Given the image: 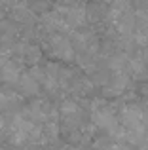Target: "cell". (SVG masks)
Instances as JSON below:
<instances>
[{
  "instance_id": "1",
  "label": "cell",
  "mask_w": 148,
  "mask_h": 150,
  "mask_svg": "<svg viewBox=\"0 0 148 150\" xmlns=\"http://www.w3.org/2000/svg\"><path fill=\"white\" fill-rule=\"evenodd\" d=\"M91 122L97 125L99 129L106 131L110 137H116V139H122V125L118 122V116L114 114V110L106 105V103H99L97 101L91 108Z\"/></svg>"
},
{
  "instance_id": "9",
  "label": "cell",
  "mask_w": 148,
  "mask_h": 150,
  "mask_svg": "<svg viewBox=\"0 0 148 150\" xmlns=\"http://www.w3.org/2000/svg\"><path fill=\"white\" fill-rule=\"evenodd\" d=\"M139 150H148V131H146V135H144V141H142V144L139 146Z\"/></svg>"
},
{
  "instance_id": "8",
  "label": "cell",
  "mask_w": 148,
  "mask_h": 150,
  "mask_svg": "<svg viewBox=\"0 0 148 150\" xmlns=\"http://www.w3.org/2000/svg\"><path fill=\"white\" fill-rule=\"evenodd\" d=\"M139 57H141V61L144 63V67H146V70H148V48H146V50H142V53L139 55Z\"/></svg>"
},
{
  "instance_id": "4",
  "label": "cell",
  "mask_w": 148,
  "mask_h": 150,
  "mask_svg": "<svg viewBox=\"0 0 148 150\" xmlns=\"http://www.w3.org/2000/svg\"><path fill=\"white\" fill-rule=\"evenodd\" d=\"M127 86H129V74L127 72L110 74L108 82L104 84V91H106V95H120L127 89Z\"/></svg>"
},
{
  "instance_id": "6",
  "label": "cell",
  "mask_w": 148,
  "mask_h": 150,
  "mask_svg": "<svg viewBox=\"0 0 148 150\" xmlns=\"http://www.w3.org/2000/svg\"><path fill=\"white\" fill-rule=\"evenodd\" d=\"M17 86H19V91H21L23 95H36L38 89H40L38 82L34 80L32 76H29V72H25V74H21V76H19Z\"/></svg>"
},
{
  "instance_id": "7",
  "label": "cell",
  "mask_w": 148,
  "mask_h": 150,
  "mask_svg": "<svg viewBox=\"0 0 148 150\" xmlns=\"http://www.w3.org/2000/svg\"><path fill=\"white\" fill-rule=\"evenodd\" d=\"M21 103V97L10 89H0V110H11Z\"/></svg>"
},
{
  "instance_id": "3",
  "label": "cell",
  "mask_w": 148,
  "mask_h": 150,
  "mask_svg": "<svg viewBox=\"0 0 148 150\" xmlns=\"http://www.w3.org/2000/svg\"><path fill=\"white\" fill-rule=\"evenodd\" d=\"M49 51L53 57L61 59V61H74L76 51H74L70 38L67 34H51L49 36Z\"/></svg>"
},
{
  "instance_id": "5",
  "label": "cell",
  "mask_w": 148,
  "mask_h": 150,
  "mask_svg": "<svg viewBox=\"0 0 148 150\" xmlns=\"http://www.w3.org/2000/svg\"><path fill=\"white\" fill-rule=\"evenodd\" d=\"M11 8V17L15 21H21V23H32L34 21V11L30 10L29 4L21 2V4H10Z\"/></svg>"
},
{
  "instance_id": "2",
  "label": "cell",
  "mask_w": 148,
  "mask_h": 150,
  "mask_svg": "<svg viewBox=\"0 0 148 150\" xmlns=\"http://www.w3.org/2000/svg\"><path fill=\"white\" fill-rule=\"evenodd\" d=\"M123 131H148V106L141 105H125L118 118Z\"/></svg>"
},
{
  "instance_id": "10",
  "label": "cell",
  "mask_w": 148,
  "mask_h": 150,
  "mask_svg": "<svg viewBox=\"0 0 148 150\" xmlns=\"http://www.w3.org/2000/svg\"><path fill=\"white\" fill-rule=\"evenodd\" d=\"M146 10H148V4H146Z\"/></svg>"
}]
</instances>
